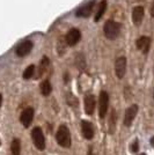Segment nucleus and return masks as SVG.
Masks as SVG:
<instances>
[{"label": "nucleus", "instance_id": "f257e3e1", "mask_svg": "<svg viewBox=\"0 0 154 155\" xmlns=\"http://www.w3.org/2000/svg\"><path fill=\"white\" fill-rule=\"evenodd\" d=\"M56 140H57L58 145L64 147V148H70L71 147V133L69 127L62 124L57 130L56 133Z\"/></svg>", "mask_w": 154, "mask_h": 155}, {"label": "nucleus", "instance_id": "f03ea898", "mask_svg": "<svg viewBox=\"0 0 154 155\" xmlns=\"http://www.w3.org/2000/svg\"><path fill=\"white\" fill-rule=\"evenodd\" d=\"M103 32H104V36L108 39H111V41L116 39L119 36V32H121V25L114 20H108L104 23Z\"/></svg>", "mask_w": 154, "mask_h": 155}, {"label": "nucleus", "instance_id": "7ed1b4c3", "mask_svg": "<svg viewBox=\"0 0 154 155\" xmlns=\"http://www.w3.org/2000/svg\"><path fill=\"white\" fill-rule=\"evenodd\" d=\"M32 141L35 143V147L38 150H44L45 149V138L43 134V131L41 127H35L32 131Z\"/></svg>", "mask_w": 154, "mask_h": 155}, {"label": "nucleus", "instance_id": "20e7f679", "mask_svg": "<svg viewBox=\"0 0 154 155\" xmlns=\"http://www.w3.org/2000/svg\"><path fill=\"white\" fill-rule=\"evenodd\" d=\"M108 108H109V94L107 91H102L100 93V98H99V114H100V118H104L105 117Z\"/></svg>", "mask_w": 154, "mask_h": 155}, {"label": "nucleus", "instance_id": "39448f33", "mask_svg": "<svg viewBox=\"0 0 154 155\" xmlns=\"http://www.w3.org/2000/svg\"><path fill=\"white\" fill-rule=\"evenodd\" d=\"M32 50V42L30 39H26L23 42H21L19 45L15 49V53L19 57H26L28 56Z\"/></svg>", "mask_w": 154, "mask_h": 155}, {"label": "nucleus", "instance_id": "423d86ee", "mask_svg": "<svg viewBox=\"0 0 154 155\" xmlns=\"http://www.w3.org/2000/svg\"><path fill=\"white\" fill-rule=\"evenodd\" d=\"M66 43H67V45L69 46H74L77 45L78 43H79V41L81 38V32L79 29L77 28H72L70 29L67 34H66Z\"/></svg>", "mask_w": 154, "mask_h": 155}, {"label": "nucleus", "instance_id": "0eeeda50", "mask_svg": "<svg viewBox=\"0 0 154 155\" xmlns=\"http://www.w3.org/2000/svg\"><path fill=\"white\" fill-rule=\"evenodd\" d=\"M126 58L125 57H118L115 61V73L118 79H123L126 73Z\"/></svg>", "mask_w": 154, "mask_h": 155}, {"label": "nucleus", "instance_id": "6e6552de", "mask_svg": "<svg viewBox=\"0 0 154 155\" xmlns=\"http://www.w3.org/2000/svg\"><path fill=\"white\" fill-rule=\"evenodd\" d=\"M138 110H139V108H138L137 104H132V105H130L126 109L125 116H124V125L125 126H131L133 119H135L137 114H138Z\"/></svg>", "mask_w": 154, "mask_h": 155}, {"label": "nucleus", "instance_id": "1a4fd4ad", "mask_svg": "<svg viewBox=\"0 0 154 155\" xmlns=\"http://www.w3.org/2000/svg\"><path fill=\"white\" fill-rule=\"evenodd\" d=\"M94 6H95V1L94 0L89 1V2L85 4L84 6L79 7L77 9V12H75V15L78 18H88V16H90L92 12H93Z\"/></svg>", "mask_w": 154, "mask_h": 155}, {"label": "nucleus", "instance_id": "9d476101", "mask_svg": "<svg viewBox=\"0 0 154 155\" xmlns=\"http://www.w3.org/2000/svg\"><path fill=\"white\" fill-rule=\"evenodd\" d=\"M32 119H34V109L32 108H26L21 112V116H20V122L21 124L25 126V127H28L30 124H32Z\"/></svg>", "mask_w": 154, "mask_h": 155}, {"label": "nucleus", "instance_id": "9b49d317", "mask_svg": "<svg viewBox=\"0 0 154 155\" xmlns=\"http://www.w3.org/2000/svg\"><path fill=\"white\" fill-rule=\"evenodd\" d=\"M136 46L144 54H147L148 51H149V46H151V38L147 37V36H141V37H139V38L137 39Z\"/></svg>", "mask_w": 154, "mask_h": 155}, {"label": "nucleus", "instance_id": "f8f14e48", "mask_svg": "<svg viewBox=\"0 0 154 155\" xmlns=\"http://www.w3.org/2000/svg\"><path fill=\"white\" fill-rule=\"evenodd\" d=\"M144 15H145V9L142 6H136L132 9V22L136 27H139L141 25Z\"/></svg>", "mask_w": 154, "mask_h": 155}, {"label": "nucleus", "instance_id": "ddd939ff", "mask_svg": "<svg viewBox=\"0 0 154 155\" xmlns=\"http://www.w3.org/2000/svg\"><path fill=\"white\" fill-rule=\"evenodd\" d=\"M81 131H82V134L86 139H93L94 137V130H93V125L92 123L87 122V120H82L81 122Z\"/></svg>", "mask_w": 154, "mask_h": 155}, {"label": "nucleus", "instance_id": "4468645a", "mask_svg": "<svg viewBox=\"0 0 154 155\" xmlns=\"http://www.w3.org/2000/svg\"><path fill=\"white\" fill-rule=\"evenodd\" d=\"M95 110V97L94 95H87L85 98V112L87 115H93Z\"/></svg>", "mask_w": 154, "mask_h": 155}, {"label": "nucleus", "instance_id": "2eb2a0df", "mask_svg": "<svg viewBox=\"0 0 154 155\" xmlns=\"http://www.w3.org/2000/svg\"><path fill=\"white\" fill-rule=\"evenodd\" d=\"M49 58L48 57H43L42 60H41V63H39V66H38V73H37V78H41L43 74H44L46 70H48V66H49Z\"/></svg>", "mask_w": 154, "mask_h": 155}, {"label": "nucleus", "instance_id": "dca6fc26", "mask_svg": "<svg viewBox=\"0 0 154 155\" xmlns=\"http://www.w3.org/2000/svg\"><path fill=\"white\" fill-rule=\"evenodd\" d=\"M51 91H52V87L50 81L49 80H44L41 84V93H42V95L43 96H49L51 94Z\"/></svg>", "mask_w": 154, "mask_h": 155}, {"label": "nucleus", "instance_id": "f3484780", "mask_svg": "<svg viewBox=\"0 0 154 155\" xmlns=\"http://www.w3.org/2000/svg\"><path fill=\"white\" fill-rule=\"evenodd\" d=\"M116 111L115 109H111V114H110V118H109V133L110 134H114L116 130Z\"/></svg>", "mask_w": 154, "mask_h": 155}, {"label": "nucleus", "instance_id": "a211bd4d", "mask_svg": "<svg viewBox=\"0 0 154 155\" xmlns=\"http://www.w3.org/2000/svg\"><path fill=\"white\" fill-rule=\"evenodd\" d=\"M105 9H107V1H105V0H103V1L100 2V6H99L97 12H96V14H95V22H97L99 20L102 18L104 12H105Z\"/></svg>", "mask_w": 154, "mask_h": 155}, {"label": "nucleus", "instance_id": "6ab92c4d", "mask_svg": "<svg viewBox=\"0 0 154 155\" xmlns=\"http://www.w3.org/2000/svg\"><path fill=\"white\" fill-rule=\"evenodd\" d=\"M66 45H67V43H66V38L65 37H60V38L58 39L57 50H58V53L60 56H63L65 53V51H66Z\"/></svg>", "mask_w": 154, "mask_h": 155}, {"label": "nucleus", "instance_id": "aec40b11", "mask_svg": "<svg viewBox=\"0 0 154 155\" xmlns=\"http://www.w3.org/2000/svg\"><path fill=\"white\" fill-rule=\"evenodd\" d=\"M11 152H12V155H20L21 145H20L19 139H13V141L11 143Z\"/></svg>", "mask_w": 154, "mask_h": 155}, {"label": "nucleus", "instance_id": "412c9836", "mask_svg": "<svg viewBox=\"0 0 154 155\" xmlns=\"http://www.w3.org/2000/svg\"><path fill=\"white\" fill-rule=\"evenodd\" d=\"M75 65H77V67L79 70H85V67H86V63H85V56L84 54H81V53H78L77 56H75Z\"/></svg>", "mask_w": 154, "mask_h": 155}, {"label": "nucleus", "instance_id": "4be33fe9", "mask_svg": "<svg viewBox=\"0 0 154 155\" xmlns=\"http://www.w3.org/2000/svg\"><path fill=\"white\" fill-rule=\"evenodd\" d=\"M66 102H67V104L71 105V107H78V104H79L78 98L74 96L73 94H71V93H67V94H66Z\"/></svg>", "mask_w": 154, "mask_h": 155}, {"label": "nucleus", "instance_id": "5701e85b", "mask_svg": "<svg viewBox=\"0 0 154 155\" xmlns=\"http://www.w3.org/2000/svg\"><path fill=\"white\" fill-rule=\"evenodd\" d=\"M34 74H35V65H29L23 72V79L28 80V79L32 78Z\"/></svg>", "mask_w": 154, "mask_h": 155}, {"label": "nucleus", "instance_id": "b1692460", "mask_svg": "<svg viewBox=\"0 0 154 155\" xmlns=\"http://www.w3.org/2000/svg\"><path fill=\"white\" fill-rule=\"evenodd\" d=\"M138 150H139V142H138V139H136L131 145V152L132 153H138Z\"/></svg>", "mask_w": 154, "mask_h": 155}, {"label": "nucleus", "instance_id": "393cba45", "mask_svg": "<svg viewBox=\"0 0 154 155\" xmlns=\"http://www.w3.org/2000/svg\"><path fill=\"white\" fill-rule=\"evenodd\" d=\"M151 16L154 18V1L153 4H152V6H151Z\"/></svg>", "mask_w": 154, "mask_h": 155}, {"label": "nucleus", "instance_id": "a878e982", "mask_svg": "<svg viewBox=\"0 0 154 155\" xmlns=\"http://www.w3.org/2000/svg\"><path fill=\"white\" fill-rule=\"evenodd\" d=\"M151 143L153 145V147H154V137H152V138H151Z\"/></svg>", "mask_w": 154, "mask_h": 155}, {"label": "nucleus", "instance_id": "bb28decb", "mask_svg": "<svg viewBox=\"0 0 154 155\" xmlns=\"http://www.w3.org/2000/svg\"><path fill=\"white\" fill-rule=\"evenodd\" d=\"M139 155H146V154H145V153H140Z\"/></svg>", "mask_w": 154, "mask_h": 155}, {"label": "nucleus", "instance_id": "cd10ccee", "mask_svg": "<svg viewBox=\"0 0 154 155\" xmlns=\"http://www.w3.org/2000/svg\"><path fill=\"white\" fill-rule=\"evenodd\" d=\"M153 98H154V91H153Z\"/></svg>", "mask_w": 154, "mask_h": 155}]
</instances>
